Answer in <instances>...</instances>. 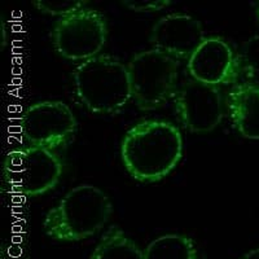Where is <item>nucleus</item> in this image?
<instances>
[{
    "instance_id": "nucleus-1",
    "label": "nucleus",
    "mask_w": 259,
    "mask_h": 259,
    "mask_svg": "<svg viewBox=\"0 0 259 259\" xmlns=\"http://www.w3.org/2000/svg\"><path fill=\"white\" fill-rule=\"evenodd\" d=\"M183 138L167 121L149 119L126 133L121 157L127 172L138 182L156 183L167 177L183 157Z\"/></svg>"
},
{
    "instance_id": "nucleus-2",
    "label": "nucleus",
    "mask_w": 259,
    "mask_h": 259,
    "mask_svg": "<svg viewBox=\"0 0 259 259\" xmlns=\"http://www.w3.org/2000/svg\"><path fill=\"white\" fill-rule=\"evenodd\" d=\"M112 211V202L105 192L83 184L70 189L46 214L43 230L57 241H80L103 230Z\"/></svg>"
},
{
    "instance_id": "nucleus-3",
    "label": "nucleus",
    "mask_w": 259,
    "mask_h": 259,
    "mask_svg": "<svg viewBox=\"0 0 259 259\" xmlns=\"http://www.w3.org/2000/svg\"><path fill=\"white\" fill-rule=\"evenodd\" d=\"M75 95L97 114L117 113L133 99L128 69L109 55H99L78 65L73 73Z\"/></svg>"
},
{
    "instance_id": "nucleus-4",
    "label": "nucleus",
    "mask_w": 259,
    "mask_h": 259,
    "mask_svg": "<svg viewBox=\"0 0 259 259\" xmlns=\"http://www.w3.org/2000/svg\"><path fill=\"white\" fill-rule=\"evenodd\" d=\"M133 99L140 110H156L177 94L178 61L157 50L136 53L127 65Z\"/></svg>"
},
{
    "instance_id": "nucleus-5",
    "label": "nucleus",
    "mask_w": 259,
    "mask_h": 259,
    "mask_svg": "<svg viewBox=\"0 0 259 259\" xmlns=\"http://www.w3.org/2000/svg\"><path fill=\"white\" fill-rule=\"evenodd\" d=\"M61 158L45 148L12 149L3 161V179L13 193L39 196L57 186L62 175Z\"/></svg>"
},
{
    "instance_id": "nucleus-6",
    "label": "nucleus",
    "mask_w": 259,
    "mask_h": 259,
    "mask_svg": "<svg viewBox=\"0 0 259 259\" xmlns=\"http://www.w3.org/2000/svg\"><path fill=\"white\" fill-rule=\"evenodd\" d=\"M108 26L96 9L83 8L57 21L52 30L53 47L60 56L85 61L99 56L105 46Z\"/></svg>"
},
{
    "instance_id": "nucleus-7",
    "label": "nucleus",
    "mask_w": 259,
    "mask_h": 259,
    "mask_svg": "<svg viewBox=\"0 0 259 259\" xmlns=\"http://www.w3.org/2000/svg\"><path fill=\"white\" fill-rule=\"evenodd\" d=\"M18 128L29 147L52 150L70 140L77 130V119L66 104L40 101L25 110Z\"/></svg>"
},
{
    "instance_id": "nucleus-8",
    "label": "nucleus",
    "mask_w": 259,
    "mask_h": 259,
    "mask_svg": "<svg viewBox=\"0 0 259 259\" xmlns=\"http://www.w3.org/2000/svg\"><path fill=\"white\" fill-rule=\"evenodd\" d=\"M175 108L184 128L194 134L211 133L224 115L221 90L193 78L183 83L177 91Z\"/></svg>"
},
{
    "instance_id": "nucleus-9",
    "label": "nucleus",
    "mask_w": 259,
    "mask_h": 259,
    "mask_svg": "<svg viewBox=\"0 0 259 259\" xmlns=\"http://www.w3.org/2000/svg\"><path fill=\"white\" fill-rule=\"evenodd\" d=\"M193 79L211 85L236 84L241 73L240 56L221 36H207L188 60Z\"/></svg>"
},
{
    "instance_id": "nucleus-10",
    "label": "nucleus",
    "mask_w": 259,
    "mask_h": 259,
    "mask_svg": "<svg viewBox=\"0 0 259 259\" xmlns=\"http://www.w3.org/2000/svg\"><path fill=\"white\" fill-rule=\"evenodd\" d=\"M205 38L202 24L186 13H171L159 18L149 35L154 50L174 59L188 60Z\"/></svg>"
},
{
    "instance_id": "nucleus-11",
    "label": "nucleus",
    "mask_w": 259,
    "mask_h": 259,
    "mask_svg": "<svg viewBox=\"0 0 259 259\" xmlns=\"http://www.w3.org/2000/svg\"><path fill=\"white\" fill-rule=\"evenodd\" d=\"M227 108L237 133L250 140H259V85L236 83L227 95Z\"/></svg>"
},
{
    "instance_id": "nucleus-12",
    "label": "nucleus",
    "mask_w": 259,
    "mask_h": 259,
    "mask_svg": "<svg viewBox=\"0 0 259 259\" xmlns=\"http://www.w3.org/2000/svg\"><path fill=\"white\" fill-rule=\"evenodd\" d=\"M144 258L202 259L193 240L179 233H167L157 237L145 247Z\"/></svg>"
},
{
    "instance_id": "nucleus-13",
    "label": "nucleus",
    "mask_w": 259,
    "mask_h": 259,
    "mask_svg": "<svg viewBox=\"0 0 259 259\" xmlns=\"http://www.w3.org/2000/svg\"><path fill=\"white\" fill-rule=\"evenodd\" d=\"M91 259H145L144 251L130 240L123 231L117 226H112L101 237L95 247Z\"/></svg>"
},
{
    "instance_id": "nucleus-14",
    "label": "nucleus",
    "mask_w": 259,
    "mask_h": 259,
    "mask_svg": "<svg viewBox=\"0 0 259 259\" xmlns=\"http://www.w3.org/2000/svg\"><path fill=\"white\" fill-rule=\"evenodd\" d=\"M239 56L246 82L259 85V35L251 36L245 41Z\"/></svg>"
},
{
    "instance_id": "nucleus-15",
    "label": "nucleus",
    "mask_w": 259,
    "mask_h": 259,
    "mask_svg": "<svg viewBox=\"0 0 259 259\" xmlns=\"http://www.w3.org/2000/svg\"><path fill=\"white\" fill-rule=\"evenodd\" d=\"M39 12L55 17H66L84 8L87 2L83 0H36L32 2Z\"/></svg>"
},
{
    "instance_id": "nucleus-16",
    "label": "nucleus",
    "mask_w": 259,
    "mask_h": 259,
    "mask_svg": "<svg viewBox=\"0 0 259 259\" xmlns=\"http://www.w3.org/2000/svg\"><path fill=\"white\" fill-rule=\"evenodd\" d=\"M121 3L126 8L138 13L158 12V11H162V9L171 6V2H168V0H156V2H150V0H140V2H136V0H123Z\"/></svg>"
},
{
    "instance_id": "nucleus-17",
    "label": "nucleus",
    "mask_w": 259,
    "mask_h": 259,
    "mask_svg": "<svg viewBox=\"0 0 259 259\" xmlns=\"http://www.w3.org/2000/svg\"><path fill=\"white\" fill-rule=\"evenodd\" d=\"M241 259H259V246L253 249V250L247 251Z\"/></svg>"
},
{
    "instance_id": "nucleus-18",
    "label": "nucleus",
    "mask_w": 259,
    "mask_h": 259,
    "mask_svg": "<svg viewBox=\"0 0 259 259\" xmlns=\"http://www.w3.org/2000/svg\"><path fill=\"white\" fill-rule=\"evenodd\" d=\"M4 21L3 18H2V48H4V46L7 45V32L4 31Z\"/></svg>"
},
{
    "instance_id": "nucleus-19",
    "label": "nucleus",
    "mask_w": 259,
    "mask_h": 259,
    "mask_svg": "<svg viewBox=\"0 0 259 259\" xmlns=\"http://www.w3.org/2000/svg\"><path fill=\"white\" fill-rule=\"evenodd\" d=\"M256 13H258V18H259V7H258V9H256Z\"/></svg>"
}]
</instances>
